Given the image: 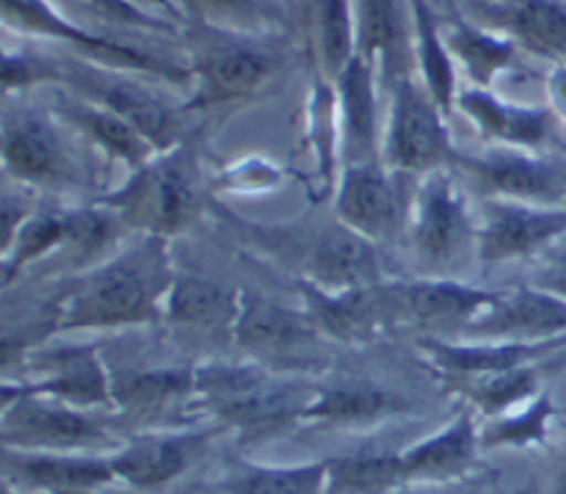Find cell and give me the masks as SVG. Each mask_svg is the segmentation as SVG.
<instances>
[{"mask_svg": "<svg viewBox=\"0 0 566 494\" xmlns=\"http://www.w3.org/2000/svg\"><path fill=\"white\" fill-rule=\"evenodd\" d=\"M169 243L160 235H133L127 246L72 276L44 324L48 335L164 324L177 276Z\"/></svg>", "mask_w": 566, "mask_h": 494, "instance_id": "6da1fadb", "label": "cell"}, {"mask_svg": "<svg viewBox=\"0 0 566 494\" xmlns=\"http://www.w3.org/2000/svg\"><path fill=\"white\" fill-rule=\"evenodd\" d=\"M315 390L313 381L260 362H205L197 365L193 409L235 431L241 445H260L302 425Z\"/></svg>", "mask_w": 566, "mask_h": 494, "instance_id": "7a4b0ae2", "label": "cell"}, {"mask_svg": "<svg viewBox=\"0 0 566 494\" xmlns=\"http://www.w3.org/2000/svg\"><path fill=\"white\" fill-rule=\"evenodd\" d=\"M202 166L188 141L158 153L147 166L130 171L114 191L99 193L94 202L119 216L133 235L175 238L191 230L205 213Z\"/></svg>", "mask_w": 566, "mask_h": 494, "instance_id": "3957f363", "label": "cell"}, {"mask_svg": "<svg viewBox=\"0 0 566 494\" xmlns=\"http://www.w3.org/2000/svg\"><path fill=\"white\" fill-rule=\"evenodd\" d=\"M191 53V97L186 111H208L216 105L254 97L274 77V53L252 42L249 33L197 22L188 36Z\"/></svg>", "mask_w": 566, "mask_h": 494, "instance_id": "277c9868", "label": "cell"}, {"mask_svg": "<svg viewBox=\"0 0 566 494\" xmlns=\"http://www.w3.org/2000/svg\"><path fill=\"white\" fill-rule=\"evenodd\" d=\"M0 445L31 453H114L122 442L97 412L0 390Z\"/></svg>", "mask_w": 566, "mask_h": 494, "instance_id": "5b68a950", "label": "cell"}, {"mask_svg": "<svg viewBox=\"0 0 566 494\" xmlns=\"http://www.w3.org/2000/svg\"><path fill=\"white\" fill-rule=\"evenodd\" d=\"M403 235L429 276H446L464 249H475V210L446 169L418 177L407 202Z\"/></svg>", "mask_w": 566, "mask_h": 494, "instance_id": "8992f818", "label": "cell"}, {"mask_svg": "<svg viewBox=\"0 0 566 494\" xmlns=\"http://www.w3.org/2000/svg\"><path fill=\"white\" fill-rule=\"evenodd\" d=\"M381 160L398 177L431 175L453 160L446 114L412 75H401L396 83Z\"/></svg>", "mask_w": 566, "mask_h": 494, "instance_id": "52a82bcc", "label": "cell"}, {"mask_svg": "<svg viewBox=\"0 0 566 494\" xmlns=\"http://www.w3.org/2000/svg\"><path fill=\"white\" fill-rule=\"evenodd\" d=\"M566 235V204L484 197L475 208V254L484 265L534 257Z\"/></svg>", "mask_w": 566, "mask_h": 494, "instance_id": "ba28073f", "label": "cell"}, {"mask_svg": "<svg viewBox=\"0 0 566 494\" xmlns=\"http://www.w3.org/2000/svg\"><path fill=\"white\" fill-rule=\"evenodd\" d=\"M3 171L9 180L31 191L70 193L81 188V166L66 149V141L33 111L6 114Z\"/></svg>", "mask_w": 566, "mask_h": 494, "instance_id": "9c48e42d", "label": "cell"}, {"mask_svg": "<svg viewBox=\"0 0 566 494\" xmlns=\"http://www.w3.org/2000/svg\"><path fill=\"white\" fill-rule=\"evenodd\" d=\"M221 429H153L133 434L111 453L119 479L138 492H158L191 473L210 453Z\"/></svg>", "mask_w": 566, "mask_h": 494, "instance_id": "30bf717a", "label": "cell"}, {"mask_svg": "<svg viewBox=\"0 0 566 494\" xmlns=\"http://www.w3.org/2000/svg\"><path fill=\"white\" fill-rule=\"evenodd\" d=\"M387 324H415L429 329H453L459 335L481 313L495 304L501 293L464 285L448 276H423L412 282H381Z\"/></svg>", "mask_w": 566, "mask_h": 494, "instance_id": "8fae6325", "label": "cell"}, {"mask_svg": "<svg viewBox=\"0 0 566 494\" xmlns=\"http://www.w3.org/2000/svg\"><path fill=\"white\" fill-rule=\"evenodd\" d=\"M298 249V280L321 287L326 293L363 291V287L381 285L385 269H381L379 243L357 235L332 219L329 224L318 227L313 235H304L296 243Z\"/></svg>", "mask_w": 566, "mask_h": 494, "instance_id": "7c38bea8", "label": "cell"}, {"mask_svg": "<svg viewBox=\"0 0 566 494\" xmlns=\"http://www.w3.org/2000/svg\"><path fill=\"white\" fill-rule=\"evenodd\" d=\"M407 202L385 160L346 164L335 188V219L374 243H385L403 232Z\"/></svg>", "mask_w": 566, "mask_h": 494, "instance_id": "4fadbf2b", "label": "cell"}, {"mask_svg": "<svg viewBox=\"0 0 566 494\" xmlns=\"http://www.w3.org/2000/svg\"><path fill=\"white\" fill-rule=\"evenodd\" d=\"M3 486L20 494H97L119 484L111 453L6 451L0 459Z\"/></svg>", "mask_w": 566, "mask_h": 494, "instance_id": "5bb4252c", "label": "cell"}, {"mask_svg": "<svg viewBox=\"0 0 566 494\" xmlns=\"http://www.w3.org/2000/svg\"><path fill=\"white\" fill-rule=\"evenodd\" d=\"M3 6L6 28H14L20 33H33V36L55 39V42H70L72 48L92 55L94 64L111 66V70H130V72H155V75H171V66L160 59L142 53L136 48L105 39L99 33L86 31L66 20L50 0H0Z\"/></svg>", "mask_w": 566, "mask_h": 494, "instance_id": "9a60e30c", "label": "cell"}, {"mask_svg": "<svg viewBox=\"0 0 566 494\" xmlns=\"http://www.w3.org/2000/svg\"><path fill=\"white\" fill-rule=\"evenodd\" d=\"M0 390L22 392V396L50 398L70 407L114 409V374L105 368L94 346H70L48 354L39 376L28 381L6 379Z\"/></svg>", "mask_w": 566, "mask_h": 494, "instance_id": "2e32d148", "label": "cell"}, {"mask_svg": "<svg viewBox=\"0 0 566 494\" xmlns=\"http://www.w3.org/2000/svg\"><path fill=\"white\" fill-rule=\"evenodd\" d=\"M464 169L484 188V197L528 204H566V169L523 149H495L464 158Z\"/></svg>", "mask_w": 566, "mask_h": 494, "instance_id": "e0dca14e", "label": "cell"}, {"mask_svg": "<svg viewBox=\"0 0 566 494\" xmlns=\"http://www.w3.org/2000/svg\"><path fill=\"white\" fill-rule=\"evenodd\" d=\"M566 348V337L539 343H514V340H442V337H420L418 351L426 362L437 370L446 381L479 379V376L501 374V370L523 368V365L542 362Z\"/></svg>", "mask_w": 566, "mask_h": 494, "instance_id": "ac0fdd59", "label": "cell"}, {"mask_svg": "<svg viewBox=\"0 0 566 494\" xmlns=\"http://www.w3.org/2000/svg\"><path fill=\"white\" fill-rule=\"evenodd\" d=\"M468 340H514L539 343L566 337V302L536 285H520L501 293L486 313L468 329L459 332Z\"/></svg>", "mask_w": 566, "mask_h": 494, "instance_id": "d6986e66", "label": "cell"}, {"mask_svg": "<svg viewBox=\"0 0 566 494\" xmlns=\"http://www.w3.org/2000/svg\"><path fill=\"white\" fill-rule=\"evenodd\" d=\"M481 425L473 409H462L440 431L401 451L409 490L462 484L479 467Z\"/></svg>", "mask_w": 566, "mask_h": 494, "instance_id": "ffe728a7", "label": "cell"}, {"mask_svg": "<svg viewBox=\"0 0 566 494\" xmlns=\"http://www.w3.org/2000/svg\"><path fill=\"white\" fill-rule=\"evenodd\" d=\"M232 340L252 357L276 359L318 346L324 335L304 313V307L291 309L269 296L241 291V309L232 326Z\"/></svg>", "mask_w": 566, "mask_h": 494, "instance_id": "44dd1931", "label": "cell"}, {"mask_svg": "<svg viewBox=\"0 0 566 494\" xmlns=\"http://www.w3.org/2000/svg\"><path fill=\"white\" fill-rule=\"evenodd\" d=\"M415 409L418 407L407 396L374 381H335V385H318L302 425L335 431L370 429L401 414H412Z\"/></svg>", "mask_w": 566, "mask_h": 494, "instance_id": "7402d4cb", "label": "cell"}, {"mask_svg": "<svg viewBox=\"0 0 566 494\" xmlns=\"http://www.w3.org/2000/svg\"><path fill=\"white\" fill-rule=\"evenodd\" d=\"M75 86L83 88V94H88V99L105 105V108L116 111L119 116H125L133 127L147 136V141L153 144L158 153L182 144V111L175 105L166 103V97L155 94L153 88L144 86L142 81H130V77H86L77 75Z\"/></svg>", "mask_w": 566, "mask_h": 494, "instance_id": "603a6c76", "label": "cell"}, {"mask_svg": "<svg viewBox=\"0 0 566 494\" xmlns=\"http://www.w3.org/2000/svg\"><path fill=\"white\" fill-rule=\"evenodd\" d=\"M457 105L486 141H497L506 149L539 153L553 136V111L506 103L492 88H464Z\"/></svg>", "mask_w": 566, "mask_h": 494, "instance_id": "cb8c5ba5", "label": "cell"}, {"mask_svg": "<svg viewBox=\"0 0 566 494\" xmlns=\"http://www.w3.org/2000/svg\"><path fill=\"white\" fill-rule=\"evenodd\" d=\"M298 296H302L304 313L313 318L321 335L337 343H368L374 340L387 326L385 302H381V285L363 287V291L326 293L310 282H296Z\"/></svg>", "mask_w": 566, "mask_h": 494, "instance_id": "d4e9b609", "label": "cell"}, {"mask_svg": "<svg viewBox=\"0 0 566 494\" xmlns=\"http://www.w3.org/2000/svg\"><path fill=\"white\" fill-rule=\"evenodd\" d=\"M193 385H197V365L114 374V412L160 423L169 414L193 407Z\"/></svg>", "mask_w": 566, "mask_h": 494, "instance_id": "484cf974", "label": "cell"}, {"mask_svg": "<svg viewBox=\"0 0 566 494\" xmlns=\"http://www.w3.org/2000/svg\"><path fill=\"white\" fill-rule=\"evenodd\" d=\"M340 97V147L343 166L381 158L379 119H376V70L354 55L352 64L337 75Z\"/></svg>", "mask_w": 566, "mask_h": 494, "instance_id": "4316f807", "label": "cell"}, {"mask_svg": "<svg viewBox=\"0 0 566 494\" xmlns=\"http://www.w3.org/2000/svg\"><path fill=\"white\" fill-rule=\"evenodd\" d=\"M241 309V291L208 280V276L180 274L166 296V324L199 335H230Z\"/></svg>", "mask_w": 566, "mask_h": 494, "instance_id": "83f0119b", "label": "cell"}, {"mask_svg": "<svg viewBox=\"0 0 566 494\" xmlns=\"http://www.w3.org/2000/svg\"><path fill=\"white\" fill-rule=\"evenodd\" d=\"M564 365V354H556V357L523 365V368L501 370V374L479 376V379L453 381L451 387L468 401V407L473 409L475 414H481L484 420H492L525 407L528 401H534L542 390L551 387L547 376L562 370Z\"/></svg>", "mask_w": 566, "mask_h": 494, "instance_id": "f1b7e54d", "label": "cell"}, {"mask_svg": "<svg viewBox=\"0 0 566 494\" xmlns=\"http://www.w3.org/2000/svg\"><path fill=\"white\" fill-rule=\"evenodd\" d=\"M72 227H70V210H39L33 208L25 219L17 224L14 232L3 235V291H9L22 271L31 265L42 263L44 257H53L59 252H70Z\"/></svg>", "mask_w": 566, "mask_h": 494, "instance_id": "f546056e", "label": "cell"}, {"mask_svg": "<svg viewBox=\"0 0 566 494\" xmlns=\"http://www.w3.org/2000/svg\"><path fill=\"white\" fill-rule=\"evenodd\" d=\"M64 114L94 147L125 166L127 175L147 166L158 155V149L147 141V136L138 127H133L125 116L94 103V99H72L64 105Z\"/></svg>", "mask_w": 566, "mask_h": 494, "instance_id": "4dcf8cb0", "label": "cell"}, {"mask_svg": "<svg viewBox=\"0 0 566 494\" xmlns=\"http://www.w3.org/2000/svg\"><path fill=\"white\" fill-rule=\"evenodd\" d=\"M326 459L304 464L241 462L191 494H324Z\"/></svg>", "mask_w": 566, "mask_h": 494, "instance_id": "1f68e13d", "label": "cell"}, {"mask_svg": "<svg viewBox=\"0 0 566 494\" xmlns=\"http://www.w3.org/2000/svg\"><path fill=\"white\" fill-rule=\"evenodd\" d=\"M409 490L401 451H363L326 459L324 494H403Z\"/></svg>", "mask_w": 566, "mask_h": 494, "instance_id": "d6a6232c", "label": "cell"}, {"mask_svg": "<svg viewBox=\"0 0 566 494\" xmlns=\"http://www.w3.org/2000/svg\"><path fill=\"white\" fill-rule=\"evenodd\" d=\"M412 6V31H415V59H418L420 77L429 97L440 105L442 114H451L457 105V61L448 50L446 33L440 20L426 0H409Z\"/></svg>", "mask_w": 566, "mask_h": 494, "instance_id": "836d02e7", "label": "cell"}, {"mask_svg": "<svg viewBox=\"0 0 566 494\" xmlns=\"http://www.w3.org/2000/svg\"><path fill=\"white\" fill-rule=\"evenodd\" d=\"M442 33H446L453 61L468 72L470 86L475 88H490L495 77L512 66L514 53H517V42L512 36H497V33L470 25L459 17L448 20L442 25Z\"/></svg>", "mask_w": 566, "mask_h": 494, "instance_id": "e575fe53", "label": "cell"}, {"mask_svg": "<svg viewBox=\"0 0 566 494\" xmlns=\"http://www.w3.org/2000/svg\"><path fill=\"white\" fill-rule=\"evenodd\" d=\"M501 25L517 44L545 59H566V3L503 0Z\"/></svg>", "mask_w": 566, "mask_h": 494, "instance_id": "d590c367", "label": "cell"}, {"mask_svg": "<svg viewBox=\"0 0 566 494\" xmlns=\"http://www.w3.org/2000/svg\"><path fill=\"white\" fill-rule=\"evenodd\" d=\"M558 407L553 398V387L542 390L534 401L514 412L501 414L481 423V451H528L545 448L551 423L556 420Z\"/></svg>", "mask_w": 566, "mask_h": 494, "instance_id": "8d00e7d4", "label": "cell"}, {"mask_svg": "<svg viewBox=\"0 0 566 494\" xmlns=\"http://www.w3.org/2000/svg\"><path fill=\"white\" fill-rule=\"evenodd\" d=\"M354 22H357V55L376 72H385L398 59V44H401L396 0H354Z\"/></svg>", "mask_w": 566, "mask_h": 494, "instance_id": "74e56055", "label": "cell"}, {"mask_svg": "<svg viewBox=\"0 0 566 494\" xmlns=\"http://www.w3.org/2000/svg\"><path fill=\"white\" fill-rule=\"evenodd\" d=\"M318 50L326 75L337 81V75L357 55V22H354L352 0H321Z\"/></svg>", "mask_w": 566, "mask_h": 494, "instance_id": "f35d334b", "label": "cell"}, {"mask_svg": "<svg viewBox=\"0 0 566 494\" xmlns=\"http://www.w3.org/2000/svg\"><path fill=\"white\" fill-rule=\"evenodd\" d=\"M182 3L197 11V22L205 25L249 33L258 22H269V14L258 0H182Z\"/></svg>", "mask_w": 566, "mask_h": 494, "instance_id": "ab89813d", "label": "cell"}, {"mask_svg": "<svg viewBox=\"0 0 566 494\" xmlns=\"http://www.w3.org/2000/svg\"><path fill=\"white\" fill-rule=\"evenodd\" d=\"M547 92H551L553 108H556L558 119L566 122V66H556L547 81Z\"/></svg>", "mask_w": 566, "mask_h": 494, "instance_id": "60d3db41", "label": "cell"}, {"mask_svg": "<svg viewBox=\"0 0 566 494\" xmlns=\"http://www.w3.org/2000/svg\"><path fill=\"white\" fill-rule=\"evenodd\" d=\"M531 285L542 287V291L553 293V296H558L562 302H566V263L556 265V269H551V271H545V274L536 276Z\"/></svg>", "mask_w": 566, "mask_h": 494, "instance_id": "b9f144b4", "label": "cell"}, {"mask_svg": "<svg viewBox=\"0 0 566 494\" xmlns=\"http://www.w3.org/2000/svg\"><path fill=\"white\" fill-rule=\"evenodd\" d=\"M403 494H492V490H479V486L462 481V484H451V486H420V492L407 490Z\"/></svg>", "mask_w": 566, "mask_h": 494, "instance_id": "7bdbcfd3", "label": "cell"}, {"mask_svg": "<svg viewBox=\"0 0 566 494\" xmlns=\"http://www.w3.org/2000/svg\"><path fill=\"white\" fill-rule=\"evenodd\" d=\"M125 6H130V9H136L138 14L144 17V11H175L171 9V0H122Z\"/></svg>", "mask_w": 566, "mask_h": 494, "instance_id": "ee69618b", "label": "cell"}, {"mask_svg": "<svg viewBox=\"0 0 566 494\" xmlns=\"http://www.w3.org/2000/svg\"><path fill=\"white\" fill-rule=\"evenodd\" d=\"M553 494H566V445H564V451L558 453L556 479H553Z\"/></svg>", "mask_w": 566, "mask_h": 494, "instance_id": "f6af8a7d", "label": "cell"}, {"mask_svg": "<svg viewBox=\"0 0 566 494\" xmlns=\"http://www.w3.org/2000/svg\"><path fill=\"white\" fill-rule=\"evenodd\" d=\"M3 494H20V492H14L11 486H3Z\"/></svg>", "mask_w": 566, "mask_h": 494, "instance_id": "bcb514c9", "label": "cell"}]
</instances>
